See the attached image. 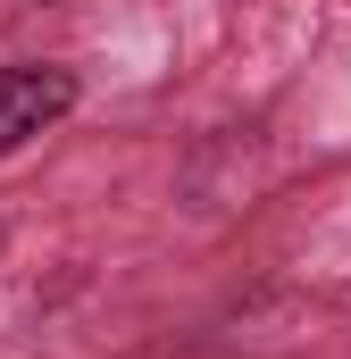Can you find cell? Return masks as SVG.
I'll return each mask as SVG.
<instances>
[{"label": "cell", "instance_id": "cell-1", "mask_svg": "<svg viewBox=\"0 0 351 359\" xmlns=\"http://www.w3.org/2000/svg\"><path fill=\"white\" fill-rule=\"evenodd\" d=\"M76 67H59V59H8L0 67V159L8 151H25L34 134H51L67 109H76Z\"/></svg>", "mask_w": 351, "mask_h": 359}, {"label": "cell", "instance_id": "cell-2", "mask_svg": "<svg viewBox=\"0 0 351 359\" xmlns=\"http://www.w3.org/2000/svg\"><path fill=\"white\" fill-rule=\"evenodd\" d=\"M0 251H8V226H0Z\"/></svg>", "mask_w": 351, "mask_h": 359}]
</instances>
